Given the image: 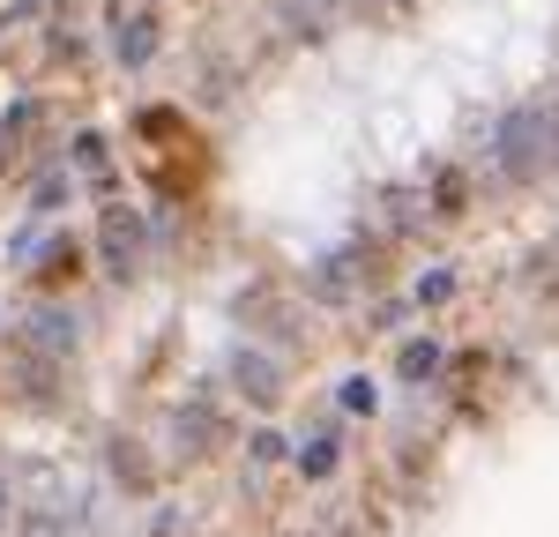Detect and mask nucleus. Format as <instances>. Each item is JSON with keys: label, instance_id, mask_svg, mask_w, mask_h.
I'll use <instances>...</instances> for the list:
<instances>
[{"label": "nucleus", "instance_id": "1", "mask_svg": "<svg viewBox=\"0 0 559 537\" xmlns=\"http://www.w3.org/2000/svg\"><path fill=\"white\" fill-rule=\"evenodd\" d=\"M500 165L515 179L559 172V105H522L500 120Z\"/></svg>", "mask_w": 559, "mask_h": 537}, {"label": "nucleus", "instance_id": "2", "mask_svg": "<svg viewBox=\"0 0 559 537\" xmlns=\"http://www.w3.org/2000/svg\"><path fill=\"white\" fill-rule=\"evenodd\" d=\"M97 254H105L112 276H134L142 254H150V224H142V210H105V217H97Z\"/></svg>", "mask_w": 559, "mask_h": 537}, {"label": "nucleus", "instance_id": "3", "mask_svg": "<svg viewBox=\"0 0 559 537\" xmlns=\"http://www.w3.org/2000/svg\"><path fill=\"white\" fill-rule=\"evenodd\" d=\"M112 60L120 68H150L157 60V8H142V0L112 8Z\"/></svg>", "mask_w": 559, "mask_h": 537}, {"label": "nucleus", "instance_id": "4", "mask_svg": "<svg viewBox=\"0 0 559 537\" xmlns=\"http://www.w3.org/2000/svg\"><path fill=\"white\" fill-rule=\"evenodd\" d=\"M224 381H231L247 403H276L284 396V366H276L269 351H254V344H239V351L224 358Z\"/></svg>", "mask_w": 559, "mask_h": 537}, {"label": "nucleus", "instance_id": "5", "mask_svg": "<svg viewBox=\"0 0 559 537\" xmlns=\"http://www.w3.org/2000/svg\"><path fill=\"white\" fill-rule=\"evenodd\" d=\"M31 351L68 358V351H75V313H68V307H31Z\"/></svg>", "mask_w": 559, "mask_h": 537}, {"label": "nucleus", "instance_id": "6", "mask_svg": "<svg viewBox=\"0 0 559 537\" xmlns=\"http://www.w3.org/2000/svg\"><path fill=\"white\" fill-rule=\"evenodd\" d=\"M173 433H179V455H202V448H210L216 433H224V426H216V410H210V403H187V410L173 418Z\"/></svg>", "mask_w": 559, "mask_h": 537}, {"label": "nucleus", "instance_id": "7", "mask_svg": "<svg viewBox=\"0 0 559 537\" xmlns=\"http://www.w3.org/2000/svg\"><path fill=\"white\" fill-rule=\"evenodd\" d=\"M350 0H284V15H292V31L299 38H321V31H336V15H344Z\"/></svg>", "mask_w": 559, "mask_h": 537}, {"label": "nucleus", "instance_id": "8", "mask_svg": "<svg viewBox=\"0 0 559 537\" xmlns=\"http://www.w3.org/2000/svg\"><path fill=\"white\" fill-rule=\"evenodd\" d=\"M395 373H403V381H432V373H440V344H432V336H418V344H403V358H395Z\"/></svg>", "mask_w": 559, "mask_h": 537}, {"label": "nucleus", "instance_id": "9", "mask_svg": "<svg viewBox=\"0 0 559 537\" xmlns=\"http://www.w3.org/2000/svg\"><path fill=\"white\" fill-rule=\"evenodd\" d=\"M336 455H344V448H336V433H321V441L299 448V470H306V478H329V470H336Z\"/></svg>", "mask_w": 559, "mask_h": 537}, {"label": "nucleus", "instance_id": "10", "mask_svg": "<svg viewBox=\"0 0 559 537\" xmlns=\"http://www.w3.org/2000/svg\"><path fill=\"white\" fill-rule=\"evenodd\" d=\"M313 291L344 299V291H350V254H344V262H321V268H313Z\"/></svg>", "mask_w": 559, "mask_h": 537}, {"label": "nucleus", "instance_id": "11", "mask_svg": "<svg viewBox=\"0 0 559 537\" xmlns=\"http://www.w3.org/2000/svg\"><path fill=\"white\" fill-rule=\"evenodd\" d=\"M75 165L105 179V134H75Z\"/></svg>", "mask_w": 559, "mask_h": 537}, {"label": "nucleus", "instance_id": "12", "mask_svg": "<svg viewBox=\"0 0 559 537\" xmlns=\"http://www.w3.org/2000/svg\"><path fill=\"white\" fill-rule=\"evenodd\" d=\"M60 194H68V179H60V172H45L38 187H31V210H60Z\"/></svg>", "mask_w": 559, "mask_h": 537}, {"label": "nucleus", "instance_id": "13", "mask_svg": "<svg viewBox=\"0 0 559 537\" xmlns=\"http://www.w3.org/2000/svg\"><path fill=\"white\" fill-rule=\"evenodd\" d=\"M448 291H455V276H448V268H432V276H418V299H426V307H440Z\"/></svg>", "mask_w": 559, "mask_h": 537}, {"label": "nucleus", "instance_id": "14", "mask_svg": "<svg viewBox=\"0 0 559 537\" xmlns=\"http://www.w3.org/2000/svg\"><path fill=\"white\" fill-rule=\"evenodd\" d=\"M344 410H350V418H366V410H373V381H344Z\"/></svg>", "mask_w": 559, "mask_h": 537}, {"label": "nucleus", "instance_id": "15", "mask_svg": "<svg viewBox=\"0 0 559 537\" xmlns=\"http://www.w3.org/2000/svg\"><path fill=\"white\" fill-rule=\"evenodd\" d=\"M0 515H8V478H0Z\"/></svg>", "mask_w": 559, "mask_h": 537}]
</instances>
